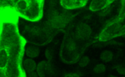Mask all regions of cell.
Wrapping results in <instances>:
<instances>
[{"mask_svg": "<svg viewBox=\"0 0 125 77\" xmlns=\"http://www.w3.org/2000/svg\"><path fill=\"white\" fill-rule=\"evenodd\" d=\"M45 0H0V17L15 15L28 22H37L43 17Z\"/></svg>", "mask_w": 125, "mask_h": 77, "instance_id": "2", "label": "cell"}, {"mask_svg": "<svg viewBox=\"0 0 125 77\" xmlns=\"http://www.w3.org/2000/svg\"><path fill=\"white\" fill-rule=\"evenodd\" d=\"M26 24L21 34L32 45L42 46L49 44L60 31L51 27L46 21L29 22Z\"/></svg>", "mask_w": 125, "mask_h": 77, "instance_id": "3", "label": "cell"}, {"mask_svg": "<svg viewBox=\"0 0 125 77\" xmlns=\"http://www.w3.org/2000/svg\"><path fill=\"white\" fill-rule=\"evenodd\" d=\"M19 17L2 18L0 29V77H24L23 67L26 41L18 27Z\"/></svg>", "mask_w": 125, "mask_h": 77, "instance_id": "1", "label": "cell"}, {"mask_svg": "<svg viewBox=\"0 0 125 77\" xmlns=\"http://www.w3.org/2000/svg\"><path fill=\"white\" fill-rule=\"evenodd\" d=\"M89 0H60L63 7L69 10L76 9L86 5Z\"/></svg>", "mask_w": 125, "mask_h": 77, "instance_id": "6", "label": "cell"}, {"mask_svg": "<svg viewBox=\"0 0 125 77\" xmlns=\"http://www.w3.org/2000/svg\"><path fill=\"white\" fill-rule=\"evenodd\" d=\"M94 71L96 73H102L106 71V66L103 64H98L95 66Z\"/></svg>", "mask_w": 125, "mask_h": 77, "instance_id": "12", "label": "cell"}, {"mask_svg": "<svg viewBox=\"0 0 125 77\" xmlns=\"http://www.w3.org/2000/svg\"><path fill=\"white\" fill-rule=\"evenodd\" d=\"M37 64L32 58L26 59L23 62V67L26 73H31L36 70Z\"/></svg>", "mask_w": 125, "mask_h": 77, "instance_id": "9", "label": "cell"}, {"mask_svg": "<svg viewBox=\"0 0 125 77\" xmlns=\"http://www.w3.org/2000/svg\"><path fill=\"white\" fill-rule=\"evenodd\" d=\"M73 33L78 39L84 42L87 40L91 36L92 29L88 24L81 23L76 26Z\"/></svg>", "mask_w": 125, "mask_h": 77, "instance_id": "5", "label": "cell"}, {"mask_svg": "<svg viewBox=\"0 0 125 77\" xmlns=\"http://www.w3.org/2000/svg\"><path fill=\"white\" fill-rule=\"evenodd\" d=\"M100 58L104 62H108L111 61L113 58V54L111 51L105 50L101 53V55H100Z\"/></svg>", "mask_w": 125, "mask_h": 77, "instance_id": "11", "label": "cell"}, {"mask_svg": "<svg viewBox=\"0 0 125 77\" xmlns=\"http://www.w3.org/2000/svg\"><path fill=\"white\" fill-rule=\"evenodd\" d=\"M1 22H2V20H1V17H0V29H1Z\"/></svg>", "mask_w": 125, "mask_h": 77, "instance_id": "14", "label": "cell"}, {"mask_svg": "<svg viewBox=\"0 0 125 77\" xmlns=\"http://www.w3.org/2000/svg\"><path fill=\"white\" fill-rule=\"evenodd\" d=\"M90 62V59L87 56H83L79 60V65L82 67H86Z\"/></svg>", "mask_w": 125, "mask_h": 77, "instance_id": "13", "label": "cell"}, {"mask_svg": "<svg viewBox=\"0 0 125 77\" xmlns=\"http://www.w3.org/2000/svg\"><path fill=\"white\" fill-rule=\"evenodd\" d=\"M51 66L48 62L46 61H42L40 63L37 65V73L39 76L40 77H45L48 73L50 72Z\"/></svg>", "mask_w": 125, "mask_h": 77, "instance_id": "8", "label": "cell"}, {"mask_svg": "<svg viewBox=\"0 0 125 77\" xmlns=\"http://www.w3.org/2000/svg\"><path fill=\"white\" fill-rule=\"evenodd\" d=\"M114 0H92L89 9L90 11H100L106 9Z\"/></svg>", "mask_w": 125, "mask_h": 77, "instance_id": "7", "label": "cell"}, {"mask_svg": "<svg viewBox=\"0 0 125 77\" xmlns=\"http://www.w3.org/2000/svg\"><path fill=\"white\" fill-rule=\"evenodd\" d=\"M45 21L54 29L61 31L72 20L70 10L62 6L60 0H45L43 15Z\"/></svg>", "mask_w": 125, "mask_h": 77, "instance_id": "4", "label": "cell"}, {"mask_svg": "<svg viewBox=\"0 0 125 77\" xmlns=\"http://www.w3.org/2000/svg\"><path fill=\"white\" fill-rule=\"evenodd\" d=\"M40 49L37 46V45H31L27 47L26 46L24 54L26 55V56L29 58L34 59L38 57L40 55Z\"/></svg>", "mask_w": 125, "mask_h": 77, "instance_id": "10", "label": "cell"}]
</instances>
